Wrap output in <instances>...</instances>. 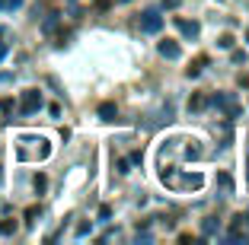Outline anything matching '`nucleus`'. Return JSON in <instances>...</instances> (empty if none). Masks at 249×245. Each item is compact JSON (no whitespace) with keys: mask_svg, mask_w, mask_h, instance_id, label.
<instances>
[{"mask_svg":"<svg viewBox=\"0 0 249 245\" xmlns=\"http://www.w3.org/2000/svg\"><path fill=\"white\" fill-rule=\"evenodd\" d=\"M38 105H42V96H38L36 89H29V93L22 96V112H26V115H29V112H36Z\"/></svg>","mask_w":249,"mask_h":245,"instance_id":"f257e3e1","label":"nucleus"},{"mask_svg":"<svg viewBox=\"0 0 249 245\" xmlns=\"http://www.w3.org/2000/svg\"><path fill=\"white\" fill-rule=\"evenodd\" d=\"M160 51L166 54V58H176V54H179V48H176L173 42H163V45H160Z\"/></svg>","mask_w":249,"mask_h":245,"instance_id":"f03ea898","label":"nucleus"},{"mask_svg":"<svg viewBox=\"0 0 249 245\" xmlns=\"http://www.w3.org/2000/svg\"><path fill=\"white\" fill-rule=\"evenodd\" d=\"M99 115H103L106 121H112V115H115V105H112V102H106V105L99 108Z\"/></svg>","mask_w":249,"mask_h":245,"instance_id":"7ed1b4c3","label":"nucleus"},{"mask_svg":"<svg viewBox=\"0 0 249 245\" xmlns=\"http://www.w3.org/2000/svg\"><path fill=\"white\" fill-rule=\"evenodd\" d=\"M10 232H16V223L13 220H3V223H0V236H10Z\"/></svg>","mask_w":249,"mask_h":245,"instance_id":"20e7f679","label":"nucleus"},{"mask_svg":"<svg viewBox=\"0 0 249 245\" xmlns=\"http://www.w3.org/2000/svg\"><path fill=\"white\" fill-rule=\"evenodd\" d=\"M3 54H7V48H3V45H0V58H3Z\"/></svg>","mask_w":249,"mask_h":245,"instance_id":"39448f33","label":"nucleus"}]
</instances>
